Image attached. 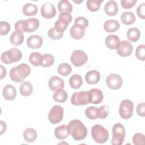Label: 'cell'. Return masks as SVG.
<instances>
[{
    "mask_svg": "<svg viewBox=\"0 0 145 145\" xmlns=\"http://www.w3.org/2000/svg\"><path fill=\"white\" fill-rule=\"evenodd\" d=\"M67 129L70 134L75 140L84 139L87 135V129L79 120H73L67 125Z\"/></svg>",
    "mask_w": 145,
    "mask_h": 145,
    "instance_id": "cell-1",
    "label": "cell"
},
{
    "mask_svg": "<svg viewBox=\"0 0 145 145\" xmlns=\"http://www.w3.org/2000/svg\"><path fill=\"white\" fill-rule=\"evenodd\" d=\"M31 72V67L26 63H21L12 68L10 71V79L15 82H22Z\"/></svg>",
    "mask_w": 145,
    "mask_h": 145,
    "instance_id": "cell-2",
    "label": "cell"
},
{
    "mask_svg": "<svg viewBox=\"0 0 145 145\" xmlns=\"http://www.w3.org/2000/svg\"><path fill=\"white\" fill-rule=\"evenodd\" d=\"M91 135L93 140L98 143H105L109 137L108 130L102 125L97 124L92 126Z\"/></svg>",
    "mask_w": 145,
    "mask_h": 145,
    "instance_id": "cell-3",
    "label": "cell"
},
{
    "mask_svg": "<svg viewBox=\"0 0 145 145\" xmlns=\"http://www.w3.org/2000/svg\"><path fill=\"white\" fill-rule=\"evenodd\" d=\"M22 58L21 51L16 48H12L7 51L2 53L1 56V59L5 64H11L13 62L20 61Z\"/></svg>",
    "mask_w": 145,
    "mask_h": 145,
    "instance_id": "cell-4",
    "label": "cell"
},
{
    "mask_svg": "<svg viewBox=\"0 0 145 145\" xmlns=\"http://www.w3.org/2000/svg\"><path fill=\"white\" fill-rule=\"evenodd\" d=\"M125 137V129L121 123H115L112 127V144L113 145H121Z\"/></svg>",
    "mask_w": 145,
    "mask_h": 145,
    "instance_id": "cell-5",
    "label": "cell"
},
{
    "mask_svg": "<svg viewBox=\"0 0 145 145\" xmlns=\"http://www.w3.org/2000/svg\"><path fill=\"white\" fill-rule=\"evenodd\" d=\"M90 102L91 97L89 91L74 92L71 97V103L76 106L87 105Z\"/></svg>",
    "mask_w": 145,
    "mask_h": 145,
    "instance_id": "cell-6",
    "label": "cell"
},
{
    "mask_svg": "<svg viewBox=\"0 0 145 145\" xmlns=\"http://www.w3.org/2000/svg\"><path fill=\"white\" fill-rule=\"evenodd\" d=\"M134 104L129 99L122 100L119 107V114L123 119L127 120L131 117L133 113Z\"/></svg>",
    "mask_w": 145,
    "mask_h": 145,
    "instance_id": "cell-7",
    "label": "cell"
},
{
    "mask_svg": "<svg viewBox=\"0 0 145 145\" xmlns=\"http://www.w3.org/2000/svg\"><path fill=\"white\" fill-rule=\"evenodd\" d=\"M63 109L59 105H54L48 114V120L52 124H57L61 122L63 116Z\"/></svg>",
    "mask_w": 145,
    "mask_h": 145,
    "instance_id": "cell-8",
    "label": "cell"
},
{
    "mask_svg": "<svg viewBox=\"0 0 145 145\" xmlns=\"http://www.w3.org/2000/svg\"><path fill=\"white\" fill-rule=\"evenodd\" d=\"M88 61V56L83 51L80 50H74L70 57L71 63L76 67L84 65Z\"/></svg>",
    "mask_w": 145,
    "mask_h": 145,
    "instance_id": "cell-9",
    "label": "cell"
},
{
    "mask_svg": "<svg viewBox=\"0 0 145 145\" xmlns=\"http://www.w3.org/2000/svg\"><path fill=\"white\" fill-rule=\"evenodd\" d=\"M106 83L109 88L113 90H116L121 87L123 80L120 75L112 74L107 76Z\"/></svg>",
    "mask_w": 145,
    "mask_h": 145,
    "instance_id": "cell-10",
    "label": "cell"
},
{
    "mask_svg": "<svg viewBox=\"0 0 145 145\" xmlns=\"http://www.w3.org/2000/svg\"><path fill=\"white\" fill-rule=\"evenodd\" d=\"M133 47L131 44L127 40H123L120 42L117 48V53L122 57H128L130 56L133 52Z\"/></svg>",
    "mask_w": 145,
    "mask_h": 145,
    "instance_id": "cell-11",
    "label": "cell"
},
{
    "mask_svg": "<svg viewBox=\"0 0 145 145\" xmlns=\"http://www.w3.org/2000/svg\"><path fill=\"white\" fill-rule=\"evenodd\" d=\"M41 15L46 19H51L56 16L57 14L55 6L50 3L43 4L40 9Z\"/></svg>",
    "mask_w": 145,
    "mask_h": 145,
    "instance_id": "cell-12",
    "label": "cell"
},
{
    "mask_svg": "<svg viewBox=\"0 0 145 145\" xmlns=\"http://www.w3.org/2000/svg\"><path fill=\"white\" fill-rule=\"evenodd\" d=\"M42 38L38 35L29 36L27 40V45L31 49L39 48L42 45Z\"/></svg>",
    "mask_w": 145,
    "mask_h": 145,
    "instance_id": "cell-13",
    "label": "cell"
},
{
    "mask_svg": "<svg viewBox=\"0 0 145 145\" xmlns=\"http://www.w3.org/2000/svg\"><path fill=\"white\" fill-rule=\"evenodd\" d=\"M48 86L49 88L54 91L59 88H63L64 87L63 80L58 76H52L48 82Z\"/></svg>",
    "mask_w": 145,
    "mask_h": 145,
    "instance_id": "cell-14",
    "label": "cell"
},
{
    "mask_svg": "<svg viewBox=\"0 0 145 145\" xmlns=\"http://www.w3.org/2000/svg\"><path fill=\"white\" fill-rule=\"evenodd\" d=\"M2 95L6 100L11 101L16 97V90L11 84H7L3 88Z\"/></svg>",
    "mask_w": 145,
    "mask_h": 145,
    "instance_id": "cell-15",
    "label": "cell"
},
{
    "mask_svg": "<svg viewBox=\"0 0 145 145\" xmlns=\"http://www.w3.org/2000/svg\"><path fill=\"white\" fill-rule=\"evenodd\" d=\"M100 79V72L95 70L88 71L85 75V80L89 84L97 83Z\"/></svg>",
    "mask_w": 145,
    "mask_h": 145,
    "instance_id": "cell-16",
    "label": "cell"
},
{
    "mask_svg": "<svg viewBox=\"0 0 145 145\" xmlns=\"http://www.w3.org/2000/svg\"><path fill=\"white\" fill-rule=\"evenodd\" d=\"M84 33L85 28L77 24L73 25L70 30L71 36L76 40H80L82 39L84 35Z\"/></svg>",
    "mask_w": 145,
    "mask_h": 145,
    "instance_id": "cell-17",
    "label": "cell"
},
{
    "mask_svg": "<svg viewBox=\"0 0 145 145\" xmlns=\"http://www.w3.org/2000/svg\"><path fill=\"white\" fill-rule=\"evenodd\" d=\"M91 97L90 103L97 104L100 103L103 100V93L98 88H92L89 90Z\"/></svg>",
    "mask_w": 145,
    "mask_h": 145,
    "instance_id": "cell-18",
    "label": "cell"
},
{
    "mask_svg": "<svg viewBox=\"0 0 145 145\" xmlns=\"http://www.w3.org/2000/svg\"><path fill=\"white\" fill-rule=\"evenodd\" d=\"M104 11L105 14L109 16L116 15L118 11V7L116 2L112 0L108 1L105 5Z\"/></svg>",
    "mask_w": 145,
    "mask_h": 145,
    "instance_id": "cell-19",
    "label": "cell"
},
{
    "mask_svg": "<svg viewBox=\"0 0 145 145\" xmlns=\"http://www.w3.org/2000/svg\"><path fill=\"white\" fill-rule=\"evenodd\" d=\"M69 135L70 134L68 131L67 125H62L59 126L54 130V135L58 139H65L67 138Z\"/></svg>",
    "mask_w": 145,
    "mask_h": 145,
    "instance_id": "cell-20",
    "label": "cell"
},
{
    "mask_svg": "<svg viewBox=\"0 0 145 145\" xmlns=\"http://www.w3.org/2000/svg\"><path fill=\"white\" fill-rule=\"evenodd\" d=\"M120 42V39L119 37L113 34L108 36L105 39V45L110 49H117Z\"/></svg>",
    "mask_w": 145,
    "mask_h": 145,
    "instance_id": "cell-21",
    "label": "cell"
},
{
    "mask_svg": "<svg viewBox=\"0 0 145 145\" xmlns=\"http://www.w3.org/2000/svg\"><path fill=\"white\" fill-rule=\"evenodd\" d=\"M120 27L119 22L114 19H109L104 24V29L106 32H114Z\"/></svg>",
    "mask_w": 145,
    "mask_h": 145,
    "instance_id": "cell-22",
    "label": "cell"
},
{
    "mask_svg": "<svg viewBox=\"0 0 145 145\" xmlns=\"http://www.w3.org/2000/svg\"><path fill=\"white\" fill-rule=\"evenodd\" d=\"M26 23V32H33L36 31L40 25V22L39 19L32 18L27 19L25 20Z\"/></svg>",
    "mask_w": 145,
    "mask_h": 145,
    "instance_id": "cell-23",
    "label": "cell"
},
{
    "mask_svg": "<svg viewBox=\"0 0 145 145\" xmlns=\"http://www.w3.org/2000/svg\"><path fill=\"white\" fill-rule=\"evenodd\" d=\"M24 39V36L23 34V32L16 31L14 32L11 35L10 37L11 43L15 46H19L21 45L23 42Z\"/></svg>",
    "mask_w": 145,
    "mask_h": 145,
    "instance_id": "cell-24",
    "label": "cell"
},
{
    "mask_svg": "<svg viewBox=\"0 0 145 145\" xmlns=\"http://www.w3.org/2000/svg\"><path fill=\"white\" fill-rule=\"evenodd\" d=\"M23 13L24 15L31 16L36 15L38 11V8L36 5L29 3H25L22 8Z\"/></svg>",
    "mask_w": 145,
    "mask_h": 145,
    "instance_id": "cell-25",
    "label": "cell"
},
{
    "mask_svg": "<svg viewBox=\"0 0 145 145\" xmlns=\"http://www.w3.org/2000/svg\"><path fill=\"white\" fill-rule=\"evenodd\" d=\"M53 98L54 101L59 103H64L67 100V92L62 89L59 88L55 91Z\"/></svg>",
    "mask_w": 145,
    "mask_h": 145,
    "instance_id": "cell-26",
    "label": "cell"
},
{
    "mask_svg": "<svg viewBox=\"0 0 145 145\" xmlns=\"http://www.w3.org/2000/svg\"><path fill=\"white\" fill-rule=\"evenodd\" d=\"M121 20L125 25H130L133 24L135 21V16L132 12L125 11L122 14Z\"/></svg>",
    "mask_w": 145,
    "mask_h": 145,
    "instance_id": "cell-27",
    "label": "cell"
},
{
    "mask_svg": "<svg viewBox=\"0 0 145 145\" xmlns=\"http://www.w3.org/2000/svg\"><path fill=\"white\" fill-rule=\"evenodd\" d=\"M37 137L36 131L33 128H28L25 129L23 133V138L27 142H34Z\"/></svg>",
    "mask_w": 145,
    "mask_h": 145,
    "instance_id": "cell-28",
    "label": "cell"
},
{
    "mask_svg": "<svg viewBox=\"0 0 145 145\" xmlns=\"http://www.w3.org/2000/svg\"><path fill=\"white\" fill-rule=\"evenodd\" d=\"M83 83V80L81 76L75 74L71 75L69 79V84L71 88L77 89L80 88Z\"/></svg>",
    "mask_w": 145,
    "mask_h": 145,
    "instance_id": "cell-29",
    "label": "cell"
},
{
    "mask_svg": "<svg viewBox=\"0 0 145 145\" xmlns=\"http://www.w3.org/2000/svg\"><path fill=\"white\" fill-rule=\"evenodd\" d=\"M126 35L127 39L130 41L132 42H136L140 37V32L137 28H130L127 30Z\"/></svg>",
    "mask_w": 145,
    "mask_h": 145,
    "instance_id": "cell-30",
    "label": "cell"
},
{
    "mask_svg": "<svg viewBox=\"0 0 145 145\" xmlns=\"http://www.w3.org/2000/svg\"><path fill=\"white\" fill-rule=\"evenodd\" d=\"M42 60V55L39 52H33L29 57V62L35 66H41Z\"/></svg>",
    "mask_w": 145,
    "mask_h": 145,
    "instance_id": "cell-31",
    "label": "cell"
},
{
    "mask_svg": "<svg viewBox=\"0 0 145 145\" xmlns=\"http://www.w3.org/2000/svg\"><path fill=\"white\" fill-rule=\"evenodd\" d=\"M19 90L22 96H28L33 91V86L31 83L28 82H24L20 84Z\"/></svg>",
    "mask_w": 145,
    "mask_h": 145,
    "instance_id": "cell-32",
    "label": "cell"
},
{
    "mask_svg": "<svg viewBox=\"0 0 145 145\" xmlns=\"http://www.w3.org/2000/svg\"><path fill=\"white\" fill-rule=\"evenodd\" d=\"M58 8L60 12H67L70 13L72 12L73 7L72 5L67 0H61L58 4Z\"/></svg>",
    "mask_w": 145,
    "mask_h": 145,
    "instance_id": "cell-33",
    "label": "cell"
},
{
    "mask_svg": "<svg viewBox=\"0 0 145 145\" xmlns=\"http://www.w3.org/2000/svg\"><path fill=\"white\" fill-rule=\"evenodd\" d=\"M71 67L67 63H61L57 69V71L59 74L62 76H67L71 72Z\"/></svg>",
    "mask_w": 145,
    "mask_h": 145,
    "instance_id": "cell-34",
    "label": "cell"
},
{
    "mask_svg": "<svg viewBox=\"0 0 145 145\" xmlns=\"http://www.w3.org/2000/svg\"><path fill=\"white\" fill-rule=\"evenodd\" d=\"M103 2V0H88L86 2L87 7L91 11H97Z\"/></svg>",
    "mask_w": 145,
    "mask_h": 145,
    "instance_id": "cell-35",
    "label": "cell"
},
{
    "mask_svg": "<svg viewBox=\"0 0 145 145\" xmlns=\"http://www.w3.org/2000/svg\"><path fill=\"white\" fill-rule=\"evenodd\" d=\"M69 24V22H67V21L62 18H58V20L55 22L54 28H56L59 32L63 33L64 31L67 29V27Z\"/></svg>",
    "mask_w": 145,
    "mask_h": 145,
    "instance_id": "cell-36",
    "label": "cell"
},
{
    "mask_svg": "<svg viewBox=\"0 0 145 145\" xmlns=\"http://www.w3.org/2000/svg\"><path fill=\"white\" fill-rule=\"evenodd\" d=\"M97 108L94 106L88 107L85 110V115L86 117L91 120H95L97 117Z\"/></svg>",
    "mask_w": 145,
    "mask_h": 145,
    "instance_id": "cell-37",
    "label": "cell"
},
{
    "mask_svg": "<svg viewBox=\"0 0 145 145\" xmlns=\"http://www.w3.org/2000/svg\"><path fill=\"white\" fill-rule=\"evenodd\" d=\"M43 60L41 66L44 67H48L52 66L54 62V57L49 53H45L42 55Z\"/></svg>",
    "mask_w": 145,
    "mask_h": 145,
    "instance_id": "cell-38",
    "label": "cell"
},
{
    "mask_svg": "<svg viewBox=\"0 0 145 145\" xmlns=\"http://www.w3.org/2000/svg\"><path fill=\"white\" fill-rule=\"evenodd\" d=\"M63 33L59 32L54 27L50 28L48 32V35L49 37L52 39V40L61 39L63 37Z\"/></svg>",
    "mask_w": 145,
    "mask_h": 145,
    "instance_id": "cell-39",
    "label": "cell"
},
{
    "mask_svg": "<svg viewBox=\"0 0 145 145\" xmlns=\"http://www.w3.org/2000/svg\"><path fill=\"white\" fill-rule=\"evenodd\" d=\"M109 107L106 105H104L97 109V117L100 119H105L108 116Z\"/></svg>",
    "mask_w": 145,
    "mask_h": 145,
    "instance_id": "cell-40",
    "label": "cell"
},
{
    "mask_svg": "<svg viewBox=\"0 0 145 145\" xmlns=\"http://www.w3.org/2000/svg\"><path fill=\"white\" fill-rule=\"evenodd\" d=\"M136 57L141 61H144L145 59V50L144 45L142 44L137 46L135 50Z\"/></svg>",
    "mask_w": 145,
    "mask_h": 145,
    "instance_id": "cell-41",
    "label": "cell"
},
{
    "mask_svg": "<svg viewBox=\"0 0 145 145\" xmlns=\"http://www.w3.org/2000/svg\"><path fill=\"white\" fill-rule=\"evenodd\" d=\"M132 141L135 145H143L144 143V135L142 133H136L134 135Z\"/></svg>",
    "mask_w": 145,
    "mask_h": 145,
    "instance_id": "cell-42",
    "label": "cell"
},
{
    "mask_svg": "<svg viewBox=\"0 0 145 145\" xmlns=\"http://www.w3.org/2000/svg\"><path fill=\"white\" fill-rule=\"evenodd\" d=\"M15 31L21 32H26V23L25 20H18L14 25Z\"/></svg>",
    "mask_w": 145,
    "mask_h": 145,
    "instance_id": "cell-43",
    "label": "cell"
},
{
    "mask_svg": "<svg viewBox=\"0 0 145 145\" xmlns=\"http://www.w3.org/2000/svg\"><path fill=\"white\" fill-rule=\"evenodd\" d=\"M74 24L79 25L83 27V28H84L86 29L88 27V24H89V22H88V20L86 18H85L84 17L79 16V17H77L75 19Z\"/></svg>",
    "mask_w": 145,
    "mask_h": 145,
    "instance_id": "cell-44",
    "label": "cell"
},
{
    "mask_svg": "<svg viewBox=\"0 0 145 145\" xmlns=\"http://www.w3.org/2000/svg\"><path fill=\"white\" fill-rule=\"evenodd\" d=\"M1 35L3 36L7 35L11 29V26L8 23L5 21H1Z\"/></svg>",
    "mask_w": 145,
    "mask_h": 145,
    "instance_id": "cell-45",
    "label": "cell"
},
{
    "mask_svg": "<svg viewBox=\"0 0 145 145\" xmlns=\"http://www.w3.org/2000/svg\"><path fill=\"white\" fill-rule=\"evenodd\" d=\"M137 2V0H121V5L124 8H131Z\"/></svg>",
    "mask_w": 145,
    "mask_h": 145,
    "instance_id": "cell-46",
    "label": "cell"
},
{
    "mask_svg": "<svg viewBox=\"0 0 145 145\" xmlns=\"http://www.w3.org/2000/svg\"><path fill=\"white\" fill-rule=\"evenodd\" d=\"M137 13L138 16L142 19H144V14H145V3H143L138 6L137 9Z\"/></svg>",
    "mask_w": 145,
    "mask_h": 145,
    "instance_id": "cell-47",
    "label": "cell"
},
{
    "mask_svg": "<svg viewBox=\"0 0 145 145\" xmlns=\"http://www.w3.org/2000/svg\"><path fill=\"white\" fill-rule=\"evenodd\" d=\"M136 110L139 116L144 117L145 116V103L144 102L139 103L137 106Z\"/></svg>",
    "mask_w": 145,
    "mask_h": 145,
    "instance_id": "cell-48",
    "label": "cell"
},
{
    "mask_svg": "<svg viewBox=\"0 0 145 145\" xmlns=\"http://www.w3.org/2000/svg\"><path fill=\"white\" fill-rule=\"evenodd\" d=\"M58 18H62V19L65 20L66 21H67L69 23L72 20V16H71V14L69 13V12H60Z\"/></svg>",
    "mask_w": 145,
    "mask_h": 145,
    "instance_id": "cell-49",
    "label": "cell"
},
{
    "mask_svg": "<svg viewBox=\"0 0 145 145\" xmlns=\"http://www.w3.org/2000/svg\"><path fill=\"white\" fill-rule=\"evenodd\" d=\"M1 135H2L6 130V124L3 121H1Z\"/></svg>",
    "mask_w": 145,
    "mask_h": 145,
    "instance_id": "cell-50",
    "label": "cell"
},
{
    "mask_svg": "<svg viewBox=\"0 0 145 145\" xmlns=\"http://www.w3.org/2000/svg\"><path fill=\"white\" fill-rule=\"evenodd\" d=\"M1 79H2L3 78H5V76L6 75V70L2 65H1Z\"/></svg>",
    "mask_w": 145,
    "mask_h": 145,
    "instance_id": "cell-51",
    "label": "cell"
},
{
    "mask_svg": "<svg viewBox=\"0 0 145 145\" xmlns=\"http://www.w3.org/2000/svg\"><path fill=\"white\" fill-rule=\"evenodd\" d=\"M83 2V0H82V1H80L79 2H78V1H74V2H75V3H80V2Z\"/></svg>",
    "mask_w": 145,
    "mask_h": 145,
    "instance_id": "cell-52",
    "label": "cell"
}]
</instances>
